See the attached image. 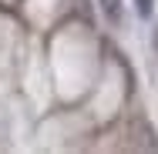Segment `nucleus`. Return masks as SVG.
Instances as JSON below:
<instances>
[{"mask_svg": "<svg viewBox=\"0 0 158 154\" xmlns=\"http://www.w3.org/2000/svg\"><path fill=\"white\" fill-rule=\"evenodd\" d=\"M101 14L118 27V24H121V17H125V7H121V0H101Z\"/></svg>", "mask_w": 158, "mask_h": 154, "instance_id": "f257e3e1", "label": "nucleus"}, {"mask_svg": "<svg viewBox=\"0 0 158 154\" xmlns=\"http://www.w3.org/2000/svg\"><path fill=\"white\" fill-rule=\"evenodd\" d=\"M138 14L141 17H152V0H138Z\"/></svg>", "mask_w": 158, "mask_h": 154, "instance_id": "f03ea898", "label": "nucleus"}, {"mask_svg": "<svg viewBox=\"0 0 158 154\" xmlns=\"http://www.w3.org/2000/svg\"><path fill=\"white\" fill-rule=\"evenodd\" d=\"M155 50H158V30H155Z\"/></svg>", "mask_w": 158, "mask_h": 154, "instance_id": "7ed1b4c3", "label": "nucleus"}]
</instances>
